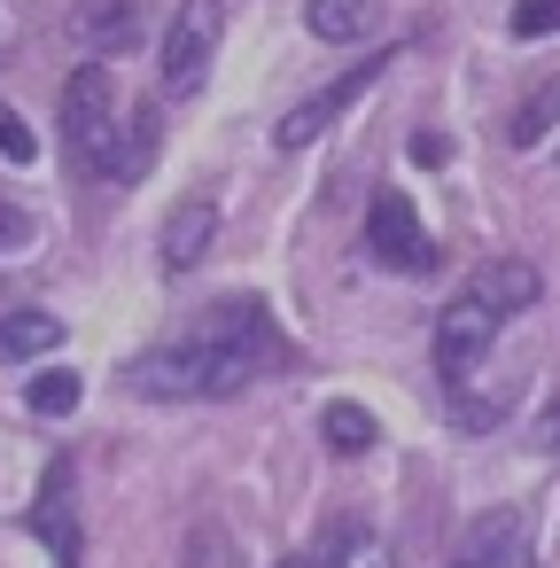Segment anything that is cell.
Instances as JSON below:
<instances>
[{
    "label": "cell",
    "instance_id": "cell-16",
    "mask_svg": "<svg viewBox=\"0 0 560 568\" xmlns=\"http://www.w3.org/2000/svg\"><path fill=\"white\" fill-rule=\"evenodd\" d=\"M319 568H397V552H389V537H374V529L343 521V529H335V552H327Z\"/></svg>",
    "mask_w": 560,
    "mask_h": 568
},
{
    "label": "cell",
    "instance_id": "cell-3",
    "mask_svg": "<svg viewBox=\"0 0 560 568\" xmlns=\"http://www.w3.org/2000/svg\"><path fill=\"white\" fill-rule=\"evenodd\" d=\"M218 32H226V9H218V0H180V17H172V32H164V94H172V102H187V94L203 87V71H211V55H218Z\"/></svg>",
    "mask_w": 560,
    "mask_h": 568
},
{
    "label": "cell",
    "instance_id": "cell-4",
    "mask_svg": "<svg viewBox=\"0 0 560 568\" xmlns=\"http://www.w3.org/2000/svg\"><path fill=\"white\" fill-rule=\"evenodd\" d=\"M389 63H397V48H374L358 71H343L335 87H319L312 102H296V110L273 125V149H312V141H319V133H327V125H335V118H343V110H350V102H358V94H366L381 71H389Z\"/></svg>",
    "mask_w": 560,
    "mask_h": 568
},
{
    "label": "cell",
    "instance_id": "cell-14",
    "mask_svg": "<svg viewBox=\"0 0 560 568\" xmlns=\"http://www.w3.org/2000/svg\"><path fill=\"white\" fill-rule=\"evenodd\" d=\"M79 397H86V382H79L71 366H48V374L24 389V405H32L40 420H71V413H79Z\"/></svg>",
    "mask_w": 560,
    "mask_h": 568
},
{
    "label": "cell",
    "instance_id": "cell-15",
    "mask_svg": "<svg viewBox=\"0 0 560 568\" xmlns=\"http://www.w3.org/2000/svg\"><path fill=\"white\" fill-rule=\"evenodd\" d=\"M552 125H560V79H544V87H537V94H529V102L513 110L506 141H513V149H537V141H544Z\"/></svg>",
    "mask_w": 560,
    "mask_h": 568
},
{
    "label": "cell",
    "instance_id": "cell-6",
    "mask_svg": "<svg viewBox=\"0 0 560 568\" xmlns=\"http://www.w3.org/2000/svg\"><path fill=\"white\" fill-rule=\"evenodd\" d=\"M366 250H374L389 273H436V242H428V226H420V211H413L405 195H374V211H366Z\"/></svg>",
    "mask_w": 560,
    "mask_h": 568
},
{
    "label": "cell",
    "instance_id": "cell-11",
    "mask_svg": "<svg viewBox=\"0 0 560 568\" xmlns=\"http://www.w3.org/2000/svg\"><path fill=\"white\" fill-rule=\"evenodd\" d=\"M537 288H544V281H537V273H529L521 257H498V265H482V273H475V288H467V296H482V304H490V312L506 320V312L537 304Z\"/></svg>",
    "mask_w": 560,
    "mask_h": 568
},
{
    "label": "cell",
    "instance_id": "cell-12",
    "mask_svg": "<svg viewBox=\"0 0 560 568\" xmlns=\"http://www.w3.org/2000/svg\"><path fill=\"white\" fill-rule=\"evenodd\" d=\"M63 343V320L55 312H9V320H0V358H9V366H24V358H48Z\"/></svg>",
    "mask_w": 560,
    "mask_h": 568
},
{
    "label": "cell",
    "instance_id": "cell-22",
    "mask_svg": "<svg viewBox=\"0 0 560 568\" xmlns=\"http://www.w3.org/2000/svg\"><path fill=\"white\" fill-rule=\"evenodd\" d=\"M24 242H32V211L24 203H0V257L24 250Z\"/></svg>",
    "mask_w": 560,
    "mask_h": 568
},
{
    "label": "cell",
    "instance_id": "cell-17",
    "mask_svg": "<svg viewBox=\"0 0 560 568\" xmlns=\"http://www.w3.org/2000/svg\"><path fill=\"white\" fill-rule=\"evenodd\" d=\"M319 436H327L335 452H374V436H381V428H374V413H366V405H327V413H319Z\"/></svg>",
    "mask_w": 560,
    "mask_h": 568
},
{
    "label": "cell",
    "instance_id": "cell-20",
    "mask_svg": "<svg viewBox=\"0 0 560 568\" xmlns=\"http://www.w3.org/2000/svg\"><path fill=\"white\" fill-rule=\"evenodd\" d=\"M513 40H544V32H560V0H513Z\"/></svg>",
    "mask_w": 560,
    "mask_h": 568
},
{
    "label": "cell",
    "instance_id": "cell-24",
    "mask_svg": "<svg viewBox=\"0 0 560 568\" xmlns=\"http://www.w3.org/2000/svg\"><path fill=\"white\" fill-rule=\"evenodd\" d=\"M537 436H544V444H560V405H552V413L537 420Z\"/></svg>",
    "mask_w": 560,
    "mask_h": 568
},
{
    "label": "cell",
    "instance_id": "cell-1",
    "mask_svg": "<svg viewBox=\"0 0 560 568\" xmlns=\"http://www.w3.org/2000/svg\"><path fill=\"white\" fill-rule=\"evenodd\" d=\"M257 366H273V343H218V335H180V343H156L125 366V389L133 397H156V405H195V397H234L257 382Z\"/></svg>",
    "mask_w": 560,
    "mask_h": 568
},
{
    "label": "cell",
    "instance_id": "cell-9",
    "mask_svg": "<svg viewBox=\"0 0 560 568\" xmlns=\"http://www.w3.org/2000/svg\"><path fill=\"white\" fill-rule=\"evenodd\" d=\"M451 568H529V529H521V514H513V506L482 514V521L459 537Z\"/></svg>",
    "mask_w": 560,
    "mask_h": 568
},
{
    "label": "cell",
    "instance_id": "cell-2",
    "mask_svg": "<svg viewBox=\"0 0 560 568\" xmlns=\"http://www.w3.org/2000/svg\"><path fill=\"white\" fill-rule=\"evenodd\" d=\"M63 141L79 156V172L118 180V149H125V110H118V79L102 63H79L63 79Z\"/></svg>",
    "mask_w": 560,
    "mask_h": 568
},
{
    "label": "cell",
    "instance_id": "cell-21",
    "mask_svg": "<svg viewBox=\"0 0 560 568\" xmlns=\"http://www.w3.org/2000/svg\"><path fill=\"white\" fill-rule=\"evenodd\" d=\"M0 156H9V164H32L40 156V141H32V125L9 110V102H0Z\"/></svg>",
    "mask_w": 560,
    "mask_h": 568
},
{
    "label": "cell",
    "instance_id": "cell-8",
    "mask_svg": "<svg viewBox=\"0 0 560 568\" xmlns=\"http://www.w3.org/2000/svg\"><path fill=\"white\" fill-rule=\"evenodd\" d=\"M71 40H79L94 63L125 55V48L141 40V0H71Z\"/></svg>",
    "mask_w": 560,
    "mask_h": 568
},
{
    "label": "cell",
    "instance_id": "cell-25",
    "mask_svg": "<svg viewBox=\"0 0 560 568\" xmlns=\"http://www.w3.org/2000/svg\"><path fill=\"white\" fill-rule=\"evenodd\" d=\"M281 568H319V560H304V552H296V560H281Z\"/></svg>",
    "mask_w": 560,
    "mask_h": 568
},
{
    "label": "cell",
    "instance_id": "cell-18",
    "mask_svg": "<svg viewBox=\"0 0 560 568\" xmlns=\"http://www.w3.org/2000/svg\"><path fill=\"white\" fill-rule=\"evenodd\" d=\"M149 164H156V110H133L125 149H118V180H149Z\"/></svg>",
    "mask_w": 560,
    "mask_h": 568
},
{
    "label": "cell",
    "instance_id": "cell-19",
    "mask_svg": "<svg viewBox=\"0 0 560 568\" xmlns=\"http://www.w3.org/2000/svg\"><path fill=\"white\" fill-rule=\"evenodd\" d=\"M187 568H242V545H234L218 521H195V537H187Z\"/></svg>",
    "mask_w": 560,
    "mask_h": 568
},
{
    "label": "cell",
    "instance_id": "cell-7",
    "mask_svg": "<svg viewBox=\"0 0 560 568\" xmlns=\"http://www.w3.org/2000/svg\"><path fill=\"white\" fill-rule=\"evenodd\" d=\"M32 537L55 552V568H86V537H79V483H71V459H48V483H40V506H32Z\"/></svg>",
    "mask_w": 560,
    "mask_h": 568
},
{
    "label": "cell",
    "instance_id": "cell-13",
    "mask_svg": "<svg viewBox=\"0 0 560 568\" xmlns=\"http://www.w3.org/2000/svg\"><path fill=\"white\" fill-rule=\"evenodd\" d=\"M304 24H312V40L350 48V40H366V32H374V0H312Z\"/></svg>",
    "mask_w": 560,
    "mask_h": 568
},
{
    "label": "cell",
    "instance_id": "cell-23",
    "mask_svg": "<svg viewBox=\"0 0 560 568\" xmlns=\"http://www.w3.org/2000/svg\"><path fill=\"white\" fill-rule=\"evenodd\" d=\"M413 164H428V172L451 164V141H444V133H413Z\"/></svg>",
    "mask_w": 560,
    "mask_h": 568
},
{
    "label": "cell",
    "instance_id": "cell-5",
    "mask_svg": "<svg viewBox=\"0 0 560 568\" xmlns=\"http://www.w3.org/2000/svg\"><path fill=\"white\" fill-rule=\"evenodd\" d=\"M490 343H498V312L482 296H451L444 320H436V374H444V389H467V374L490 358Z\"/></svg>",
    "mask_w": 560,
    "mask_h": 568
},
{
    "label": "cell",
    "instance_id": "cell-10",
    "mask_svg": "<svg viewBox=\"0 0 560 568\" xmlns=\"http://www.w3.org/2000/svg\"><path fill=\"white\" fill-rule=\"evenodd\" d=\"M218 242V203L211 195H187L172 219H164V273H195Z\"/></svg>",
    "mask_w": 560,
    "mask_h": 568
}]
</instances>
